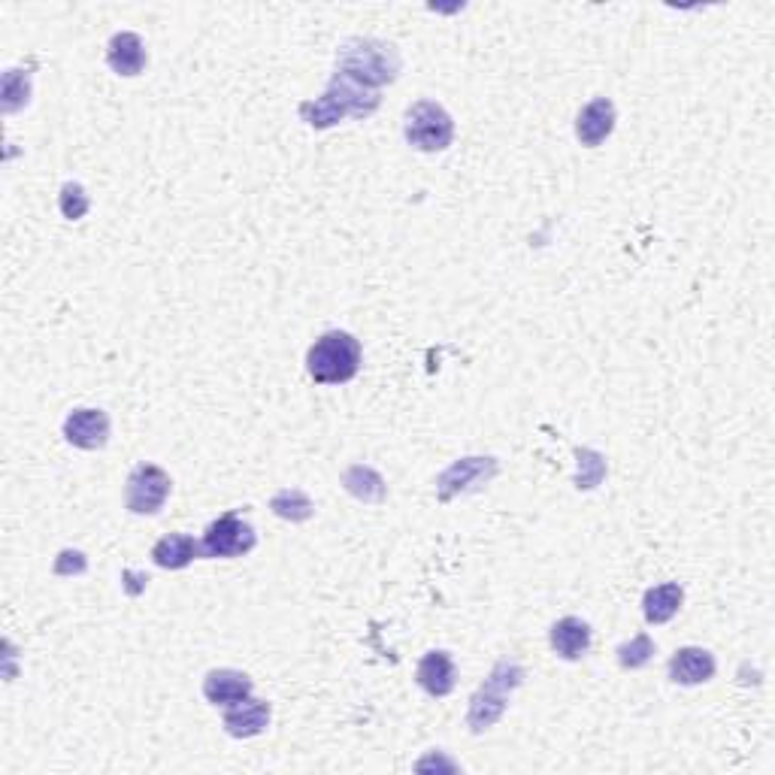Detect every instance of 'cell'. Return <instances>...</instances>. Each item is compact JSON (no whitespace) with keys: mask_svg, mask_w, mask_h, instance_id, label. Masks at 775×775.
<instances>
[{"mask_svg":"<svg viewBox=\"0 0 775 775\" xmlns=\"http://www.w3.org/2000/svg\"><path fill=\"white\" fill-rule=\"evenodd\" d=\"M612 131H616V103L609 97H593L576 115V137L581 146H600L603 140L612 137Z\"/></svg>","mask_w":775,"mask_h":775,"instance_id":"cell-10","label":"cell"},{"mask_svg":"<svg viewBox=\"0 0 775 775\" xmlns=\"http://www.w3.org/2000/svg\"><path fill=\"white\" fill-rule=\"evenodd\" d=\"M684 591L679 581H663V585H654L642 597V616L649 624H666L670 618H675V612L682 609Z\"/></svg>","mask_w":775,"mask_h":775,"instance_id":"cell-18","label":"cell"},{"mask_svg":"<svg viewBox=\"0 0 775 775\" xmlns=\"http://www.w3.org/2000/svg\"><path fill=\"white\" fill-rule=\"evenodd\" d=\"M548 642H551V649H555L558 658H564V661H579V658H585L588 649H591V628H588V621L567 616L560 618V621H555V628L548 633Z\"/></svg>","mask_w":775,"mask_h":775,"instance_id":"cell-14","label":"cell"},{"mask_svg":"<svg viewBox=\"0 0 775 775\" xmlns=\"http://www.w3.org/2000/svg\"><path fill=\"white\" fill-rule=\"evenodd\" d=\"M173 479L167 469L155 464H137L125 485V506L134 515H158L170 497Z\"/></svg>","mask_w":775,"mask_h":775,"instance_id":"cell-8","label":"cell"},{"mask_svg":"<svg viewBox=\"0 0 775 775\" xmlns=\"http://www.w3.org/2000/svg\"><path fill=\"white\" fill-rule=\"evenodd\" d=\"M58 206H61L64 218H70V221H80V218L89 213L92 200H89V194H85V188H82L80 183H64L61 197H58Z\"/></svg>","mask_w":775,"mask_h":775,"instance_id":"cell-24","label":"cell"},{"mask_svg":"<svg viewBox=\"0 0 775 775\" xmlns=\"http://www.w3.org/2000/svg\"><path fill=\"white\" fill-rule=\"evenodd\" d=\"M651 658H654V639L649 633H639V637H633L618 649V663L624 670H642Z\"/></svg>","mask_w":775,"mask_h":775,"instance_id":"cell-23","label":"cell"},{"mask_svg":"<svg viewBox=\"0 0 775 775\" xmlns=\"http://www.w3.org/2000/svg\"><path fill=\"white\" fill-rule=\"evenodd\" d=\"M379 103H382L379 101V92L361 89V85H354V82L342 80V76L333 73L328 92L321 94V97H316V101L300 103L297 113H300V118H303L309 127L324 131V127H333L337 122H342V118H349V115H354V118L373 115L379 110Z\"/></svg>","mask_w":775,"mask_h":775,"instance_id":"cell-2","label":"cell"},{"mask_svg":"<svg viewBox=\"0 0 775 775\" xmlns=\"http://www.w3.org/2000/svg\"><path fill=\"white\" fill-rule=\"evenodd\" d=\"M194 558H200V542L188 534L164 536L152 548V560L161 570H185Z\"/></svg>","mask_w":775,"mask_h":775,"instance_id":"cell-17","label":"cell"},{"mask_svg":"<svg viewBox=\"0 0 775 775\" xmlns=\"http://www.w3.org/2000/svg\"><path fill=\"white\" fill-rule=\"evenodd\" d=\"M403 137L418 152H445L455 140V122L443 103L415 101L403 118Z\"/></svg>","mask_w":775,"mask_h":775,"instance_id":"cell-5","label":"cell"},{"mask_svg":"<svg viewBox=\"0 0 775 775\" xmlns=\"http://www.w3.org/2000/svg\"><path fill=\"white\" fill-rule=\"evenodd\" d=\"M270 715H273V709H270L267 700L249 696L237 706L225 709V730L234 740H251V736H258V733L270 727Z\"/></svg>","mask_w":775,"mask_h":775,"instance_id":"cell-11","label":"cell"},{"mask_svg":"<svg viewBox=\"0 0 775 775\" xmlns=\"http://www.w3.org/2000/svg\"><path fill=\"white\" fill-rule=\"evenodd\" d=\"M85 570H89V560H85L82 551L68 548V551H61L55 558V576H82Z\"/></svg>","mask_w":775,"mask_h":775,"instance_id":"cell-25","label":"cell"},{"mask_svg":"<svg viewBox=\"0 0 775 775\" xmlns=\"http://www.w3.org/2000/svg\"><path fill=\"white\" fill-rule=\"evenodd\" d=\"M251 688H255L251 679L246 673H240V670H213L204 679L206 703L221 709L237 706L242 700H249Z\"/></svg>","mask_w":775,"mask_h":775,"instance_id":"cell-12","label":"cell"},{"mask_svg":"<svg viewBox=\"0 0 775 775\" xmlns=\"http://www.w3.org/2000/svg\"><path fill=\"white\" fill-rule=\"evenodd\" d=\"M500 473V461L497 457L485 455H469L457 457L452 467H445L440 476H436V500L452 503L461 494H473V490H482L485 485L497 479Z\"/></svg>","mask_w":775,"mask_h":775,"instance_id":"cell-6","label":"cell"},{"mask_svg":"<svg viewBox=\"0 0 775 775\" xmlns=\"http://www.w3.org/2000/svg\"><path fill=\"white\" fill-rule=\"evenodd\" d=\"M415 682L422 684L424 694H431V696L452 694L457 684V670H455V661H452V654H448V651H427L422 661H418Z\"/></svg>","mask_w":775,"mask_h":775,"instance_id":"cell-13","label":"cell"},{"mask_svg":"<svg viewBox=\"0 0 775 775\" xmlns=\"http://www.w3.org/2000/svg\"><path fill=\"white\" fill-rule=\"evenodd\" d=\"M715 675V658L712 651L696 649V645H684L670 658V679L675 684H703Z\"/></svg>","mask_w":775,"mask_h":775,"instance_id":"cell-16","label":"cell"},{"mask_svg":"<svg viewBox=\"0 0 775 775\" xmlns=\"http://www.w3.org/2000/svg\"><path fill=\"white\" fill-rule=\"evenodd\" d=\"M255 546H258L255 527L249 521H242L237 513H225L204 530L200 558H242Z\"/></svg>","mask_w":775,"mask_h":775,"instance_id":"cell-7","label":"cell"},{"mask_svg":"<svg viewBox=\"0 0 775 775\" xmlns=\"http://www.w3.org/2000/svg\"><path fill=\"white\" fill-rule=\"evenodd\" d=\"M400 52L385 40H373V37H354L345 40L337 52V76L354 82L361 89L376 92L382 85L400 76Z\"/></svg>","mask_w":775,"mask_h":775,"instance_id":"cell-1","label":"cell"},{"mask_svg":"<svg viewBox=\"0 0 775 775\" xmlns=\"http://www.w3.org/2000/svg\"><path fill=\"white\" fill-rule=\"evenodd\" d=\"M342 488L361 503H382L388 494L385 479L373 467H366V464H352V467L345 469L342 473Z\"/></svg>","mask_w":775,"mask_h":775,"instance_id":"cell-19","label":"cell"},{"mask_svg":"<svg viewBox=\"0 0 775 775\" xmlns=\"http://www.w3.org/2000/svg\"><path fill=\"white\" fill-rule=\"evenodd\" d=\"M361 342L349 331H328L309 345L307 373L316 385H345L361 370Z\"/></svg>","mask_w":775,"mask_h":775,"instance_id":"cell-3","label":"cell"},{"mask_svg":"<svg viewBox=\"0 0 775 775\" xmlns=\"http://www.w3.org/2000/svg\"><path fill=\"white\" fill-rule=\"evenodd\" d=\"M64 440L85 452H97L110 443V415L103 410H73L64 418Z\"/></svg>","mask_w":775,"mask_h":775,"instance_id":"cell-9","label":"cell"},{"mask_svg":"<svg viewBox=\"0 0 775 775\" xmlns=\"http://www.w3.org/2000/svg\"><path fill=\"white\" fill-rule=\"evenodd\" d=\"M270 509H273V515L286 518V521H294V525L309 521L312 513H316V506H312V500H309V494L300 488H282L279 494H273Z\"/></svg>","mask_w":775,"mask_h":775,"instance_id":"cell-20","label":"cell"},{"mask_svg":"<svg viewBox=\"0 0 775 775\" xmlns=\"http://www.w3.org/2000/svg\"><path fill=\"white\" fill-rule=\"evenodd\" d=\"M31 101V73L28 70H7L3 73V89H0V103L3 113H19Z\"/></svg>","mask_w":775,"mask_h":775,"instance_id":"cell-21","label":"cell"},{"mask_svg":"<svg viewBox=\"0 0 775 775\" xmlns=\"http://www.w3.org/2000/svg\"><path fill=\"white\" fill-rule=\"evenodd\" d=\"M106 64L118 73V76H140L146 70V46L134 31H122L106 43Z\"/></svg>","mask_w":775,"mask_h":775,"instance_id":"cell-15","label":"cell"},{"mask_svg":"<svg viewBox=\"0 0 775 775\" xmlns=\"http://www.w3.org/2000/svg\"><path fill=\"white\" fill-rule=\"evenodd\" d=\"M525 682V666L515 661H500L490 675L482 682V688L469 700L467 724L473 733H485L503 719V712L509 706V696Z\"/></svg>","mask_w":775,"mask_h":775,"instance_id":"cell-4","label":"cell"},{"mask_svg":"<svg viewBox=\"0 0 775 775\" xmlns=\"http://www.w3.org/2000/svg\"><path fill=\"white\" fill-rule=\"evenodd\" d=\"M579 457V476H576V488L591 490L597 488L606 476V457L593 448H576Z\"/></svg>","mask_w":775,"mask_h":775,"instance_id":"cell-22","label":"cell"}]
</instances>
